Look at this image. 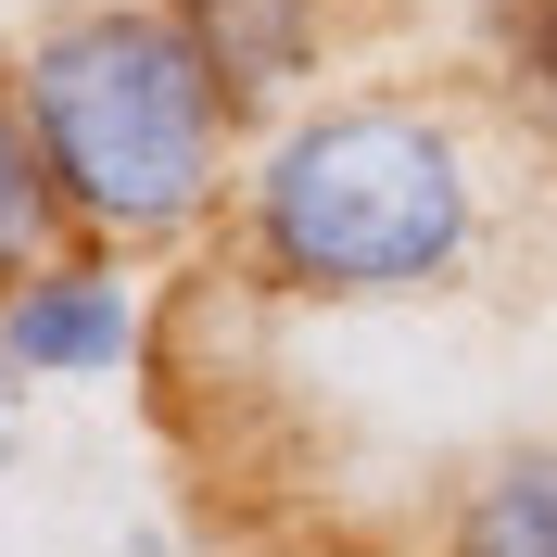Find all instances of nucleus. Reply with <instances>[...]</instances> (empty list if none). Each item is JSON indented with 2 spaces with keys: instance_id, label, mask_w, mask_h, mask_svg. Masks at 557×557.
Here are the masks:
<instances>
[{
  "instance_id": "8",
  "label": "nucleus",
  "mask_w": 557,
  "mask_h": 557,
  "mask_svg": "<svg viewBox=\"0 0 557 557\" xmlns=\"http://www.w3.org/2000/svg\"><path fill=\"white\" fill-rule=\"evenodd\" d=\"M0 393H13V355H0Z\"/></svg>"
},
{
  "instance_id": "2",
  "label": "nucleus",
  "mask_w": 557,
  "mask_h": 557,
  "mask_svg": "<svg viewBox=\"0 0 557 557\" xmlns=\"http://www.w3.org/2000/svg\"><path fill=\"white\" fill-rule=\"evenodd\" d=\"M469 242H482V177L431 102H330L278 127L242 190L253 278L305 305H406L469 267Z\"/></svg>"
},
{
  "instance_id": "3",
  "label": "nucleus",
  "mask_w": 557,
  "mask_h": 557,
  "mask_svg": "<svg viewBox=\"0 0 557 557\" xmlns=\"http://www.w3.org/2000/svg\"><path fill=\"white\" fill-rule=\"evenodd\" d=\"M0 355H13V381H114L139 355V292L102 253H64L26 292H0Z\"/></svg>"
},
{
  "instance_id": "4",
  "label": "nucleus",
  "mask_w": 557,
  "mask_h": 557,
  "mask_svg": "<svg viewBox=\"0 0 557 557\" xmlns=\"http://www.w3.org/2000/svg\"><path fill=\"white\" fill-rule=\"evenodd\" d=\"M177 26L203 38V64L228 76V102H267L317 64V26L330 0H177Z\"/></svg>"
},
{
  "instance_id": "5",
  "label": "nucleus",
  "mask_w": 557,
  "mask_h": 557,
  "mask_svg": "<svg viewBox=\"0 0 557 557\" xmlns=\"http://www.w3.org/2000/svg\"><path fill=\"white\" fill-rule=\"evenodd\" d=\"M444 557H557V444H520V456H494L482 482L456 494V520H444Z\"/></svg>"
},
{
  "instance_id": "6",
  "label": "nucleus",
  "mask_w": 557,
  "mask_h": 557,
  "mask_svg": "<svg viewBox=\"0 0 557 557\" xmlns=\"http://www.w3.org/2000/svg\"><path fill=\"white\" fill-rule=\"evenodd\" d=\"M64 228H76L64 177H51V152H38L26 102L0 89V292H26L38 267H64Z\"/></svg>"
},
{
  "instance_id": "1",
  "label": "nucleus",
  "mask_w": 557,
  "mask_h": 557,
  "mask_svg": "<svg viewBox=\"0 0 557 557\" xmlns=\"http://www.w3.org/2000/svg\"><path fill=\"white\" fill-rule=\"evenodd\" d=\"M13 102L89 242H190L228 190L242 102L203 64V38L177 26V0H89L64 26H38L13 64Z\"/></svg>"
},
{
  "instance_id": "7",
  "label": "nucleus",
  "mask_w": 557,
  "mask_h": 557,
  "mask_svg": "<svg viewBox=\"0 0 557 557\" xmlns=\"http://www.w3.org/2000/svg\"><path fill=\"white\" fill-rule=\"evenodd\" d=\"M482 64H494V89H507V114H520L532 139H557V0H494Z\"/></svg>"
}]
</instances>
